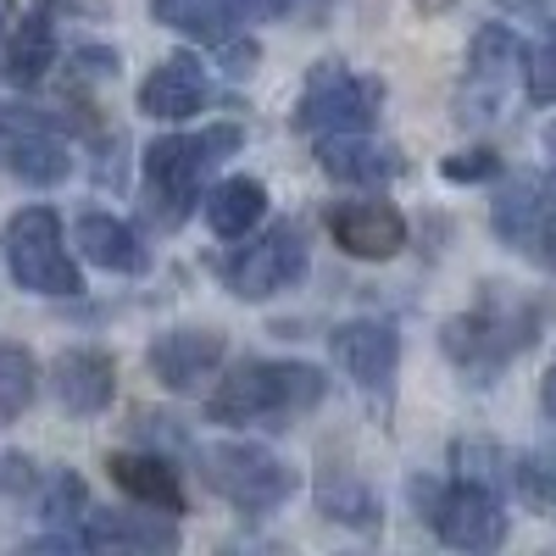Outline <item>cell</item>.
I'll return each mask as SVG.
<instances>
[{
  "label": "cell",
  "instance_id": "1",
  "mask_svg": "<svg viewBox=\"0 0 556 556\" xmlns=\"http://www.w3.org/2000/svg\"><path fill=\"white\" fill-rule=\"evenodd\" d=\"M329 395V374L312 362H273V356H251L235 362L217 379V390L206 395V424L223 429H285L290 417L312 412Z\"/></svg>",
  "mask_w": 556,
  "mask_h": 556
},
{
  "label": "cell",
  "instance_id": "2",
  "mask_svg": "<svg viewBox=\"0 0 556 556\" xmlns=\"http://www.w3.org/2000/svg\"><path fill=\"white\" fill-rule=\"evenodd\" d=\"M245 146L240 123H212L201 134H162L146 146V212L156 228H178L201 201L212 173Z\"/></svg>",
  "mask_w": 556,
  "mask_h": 556
},
{
  "label": "cell",
  "instance_id": "3",
  "mask_svg": "<svg viewBox=\"0 0 556 556\" xmlns=\"http://www.w3.org/2000/svg\"><path fill=\"white\" fill-rule=\"evenodd\" d=\"M534 340H540V306L513 295L506 285H479V301L440 329V351L473 384H495L501 367L523 356Z\"/></svg>",
  "mask_w": 556,
  "mask_h": 556
},
{
  "label": "cell",
  "instance_id": "4",
  "mask_svg": "<svg viewBox=\"0 0 556 556\" xmlns=\"http://www.w3.org/2000/svg\"><path fill=\"white\" fill-rule=\"evenodd\" d=\"M412 506L424 529L451 551H495L506 545V501L495 484L451 473V479H412Z\"/></svg>",
  "mask_w": 556,
  "mask_h": 556
},
{
  "label": "cell",
  "instance_id": "5",
  "mask_svg": "<svg viewBox=\"0 0 556 556\" xmlns=\"http://www.w3.org/2000/svg\"><path fill=\"white\" fill-rule=\"evenodd\" d=\"M201 479L217 501H228L245 518H267L278 513L295 490H301V468H290L285 456H273L267 445L251 440H217L201 451Z\"/></svg>",
  "mask_w": 556,
  "mask_h": 556
},
{
  "label": "cell",
  "instance_id": "6",
  "mask_svg": "<svg viewBox=\"0 0 556 556\" xmlns=\"http://www.w3.org/2000/svg\"><path fill=\"white\" fill-rule=\"evenodd\" d=\"M0 251H7V273L17 278V290L28 295H84V273L67 251L62 217L51 206H23L12 212L7 235H0Z\"/></svg>",
  "mask_w": 556,
  "mask_h": 556
},
{
  "label": "cell",
  "instance_id": "7",
  "mask_svg": "<svg viewBox=\"0 0 556 556\" xmlns=\"http://www.w3.org/2000/svg\"><path fill=\"white\" fill-rule=\"evenodd\" d=\"M384 112V78L351 73L345 62H317L301 84L295 101V128L323 139V134H374Z\"/></svg>",
  "mask_w": 556,
  "mask_h": 556
},
{
  "label": "cell",
  "instance_id": "8",
  "mask_svg": "<svg viewBox=\"0 0 556 556\" xmlns=\"http://www.w3.org/2000/svg\"><path fill=\"white\" fill-rule=\"evenodd\" d=\"M301 278H306V228L295 217L267 223L251 245H240L223 262V285L240 301H273L290 285H301Z\"/></svg>",
  "mask_w": 556,
  "mask_h": 556
},
{
  "label": "cell",
  "instance_id": "9",
  "mask_svg": "<svg viewBox=\"0 0 556 556\" xmlns=\"http://www.w3.org/2000/svg\"><path fill=\"white\" fill-rule=\"evenodd\" d=\"M490 228L506 251H518L540 273H556V184L513 178L490 201Z\"/></svg>",
  "mask_w": 556,
  "mask_h": 556
},
{
  "label": "cell",
  "instance_id": "10",
  "mask_svg": "<svg viewBox=\"0 0 556 556\" xmlns=\"http://www.w3.org/2000/svg\"><path fill=\"white\" fill-rule=\"evenodd\" d=\"M518 67H523L518 34L506 23H484L468 45V78H462V96H456V117L462 123H495Z\"/></svg>",
  "mask_w": 556,
  "mask_h": 556
},
{
  "label": "cell",
  "instance_id": "11",
  "mask_svg": "<svg viewBox=\"0 0 556 556\" xmlns=\"http://www.w3.org/2000/svg\"><path fill=\"white\" fill-rule=\"evenodd\" d=\"M329 351H334V362L345 367V379L362 395L384 401L395 390V367H401V334H395V323L351 317V323H340V329L329 334Z\"/></svg>",
  "mask_w": 556,
  "mask_h": 556
},
{
  "label": "cell",
  "instance_id": "12",
  "mask_svg": "<svg viewBox=\"0 0 556 556\" xmlns=\"http://www.w3.org/2000/svg\"><path fill=\"white\" fill-rule=\"evenodd\" d=\"M0 162H7L12 178L34 184V190H51L73 173V151L67 139L45 123V117H28L17 106H7V134H0Z\"/></svg>",
  "mask_w": 556,
  "mask_h": 556
},
{
  "label": "cell",
  "instance_id": "13",
  "mask_svg": "<svg viewBox=\"0 0 556 556\" xmlns=\"http://www.w3.org/2000/svg\"><path fill=\"white\" fill-rule=\"evenodd\" d=\"M78 540H84V551L162 556V551H178V523H173V513H162V506H146V501H139L134 513H123V506H106V513H84Z\"/></svg>",
  "mask_w": 556,
  "mask_h": 556
},
{
  "label": "cell",
  "instance_id": "14",
  "mask_svg": "<svg viewBox=\"0 0 556 556\" xmlns=\"http://www.w3.org/2000/svg\"><path fill=\"white\" fill-rule=\"evenodd\" d=\"M329 235L356 262H390L406 251V212L395 201H334L329 206Z\"/></svg>",
  "mask_w": 556,
  "mask_h": 556
},
{
  "label": "cell",
  "instance_id": "15",
  "mask_svg": "<svg viewBox=\"0 0 556 556\" xmlns=\"http://www.w3.org/2000/svg\"><path fill=\"white\" fill-rule=\"evenodd\" d=\"M223 356H228V334H223V329H167V334H156L151 351H146L156 384L173 390V395L201 390L217 367H223Z\"/></svg>",
  "mask_w": 556,
  "mask_h": 556
},
{
  "label": "cell",
  "instance_id": "16",
  "mask_svg": "<svg viewBox=\"0 0 556 556\" xmlns=\"http://www.w3.org/2000/svg\"><path fill=\"white\" fill-rule=\"evenodd\" d=\"M206 96H212V78H206L201 56L173 51L146 73V84H139V112L156 117V123H190L206 106Z\"/></svg>",
  "mask_w": 556,
  "mask_h": 556
},
{
  "label": "cell",
  "instance_id": "17",
  "mask_svg": "<svg viewBox=\"0 0 556 556\" xmlns=\"http://www.w3.org/2000/svg\"><path fill=\"white\" fill-rule=\"evenodd\" d=\"M317 167L334 184H351V190H384L390 178L406 173L395 146H379L374 134H323L317 139Z\"/></svg>",
  "mask_w": 556,
  "mask_h": 556
},
{
  "label": "cell",
  "instance_id": "18",
  "mask_svg": "<svg viewBox=\"0 0 556 556\" xmlns=\"http://www.w3.org/2000/svg\"><path fill=\"white\" fill-rule=\"evenodd\" d=\"M73 240H78V256L96 262L101 273H117V278H139L151 273V245L139 240V228L112 217V212H84L73 223Z\"/></svg>",
  "mask_w": 556,
  "mask_h": 556
},
{
  "label": "cell",
  "instance_id": "19",
  "mask_svg": "<svg viewBox=\"0 0 556 556\" xmlns=\"http://www.w3.org/2000/svg\"><path fill=\"white\" fill-rule=\"evenodd\" d=\"M51 390L73 417H101L117 401V367L106 351H62L51 362Z\"/></svg>",
  "mask_w": 556,
  "mask_h": 556
},
{
  "label": "cell",
  "instance_id": "20",
  "mask_svg": "<svg viewBox=\"0 0 556 556\" xmlns=\"http://www.w3.org/2000/svg\"><path fill=\"white\" fill-rule=\"evenodd\" d=\"M56 67V17L51 7H39L28 17H12L7 39H0V73L12 89H34L45 84V73Z\"/></svg>",
  "mask_w": 556,
  "mask_h": 556
},
{
  "label": "cell",
  "instance_id": "21",
  "mask_svg": "<svg viewBox=\"0 0 556 556\" xmlns=\"http://www.w3.org/2000/svg\"><path fill=\"white\" fill-rule=\"evenodd\" d=\"M106 473L112 484L128 495V501H146V506H162V513H190V501H184V484H178V468L156 451H112L106 456Z\"/></svg>",
  "mask_w": 556,
  "mask_h": 556
},
{
  "label": "cell",
  "instance_id": "22",
  "mask_svg": "<svg viewBox=\"0 0 556 556\" xmlns=\"http://www.w3.org/2000/svg\"><path fill=\"white\" fill-rule=\"evenodd\" d=\"M262 217H267V190L256 178H245V173H235V178H223V184L206 190V223H212V235L228 240V245L251 240Z\"/></svg>",
  "mask_w": 556,
  "mask_h": 556
},
{
  "label": "cell",
  "instance_id": "23",
  "mask_svg": "<svg viewBox=\"0 0 556 556\" xmlns=\"http://www.w3.org/2000/svg\"><path fill=\"white\" fill-rule=\"evenodd\" d=\"M317 513L329 523H345L356 534L379 529V495L367 490V479L356 468H323L317 473Z\"/></svg>",
  "mask_w": 556,
  "mask_h": 556
},
{
  "label": "cell",
  "instance_id": "24",
  "mask_svg": "<svg viewBox=\"0 0 556 556\" xmlns=\"http://www.w3.org/2000/svg\"><path fill=\"white\" fill-rule=\"evenodd\" d=\"M151 17L162 23V28H173V34H184V39H201V45H217L223 39H235V12L223 7V0H151Z\"/></svg>",
  "mask_w": 556,
  "mask_h": 556
},
{
  "label": "cell",
  "instance_id": "25",
  "mask_svg": "<svg viewBox=\"0 0 556 556\" xmlns=\"http://www.w3.org/2000/svg\"><path fill=\"white\" fill-rule=\"evenodd\" d=\"M84 513H89V490H84V479L73 468H51V473L39 479V518L51 523V529L78 534Z\"/></svg>",
  "mask_w": 556,
  "mask_h": 556
},
{
  "label": "cell",
  "instance_id": "26",
  "mask_svg": "<svg viewBox=\"0 0 556 556\" xmlns=\"http://www.w3.org/2000/svg\"><path fill=\"white\" fill-rule=\"evenodd\" d=\"M34 390H39V367L23 345H0V424H17V417L34 406Z\"/></svg>",
  "mask_w": 556,
  "mask_h": 556
},
{
  "label": "cell",
  "instance_id": "27",
  "mask_svg": "<svg viewBox=\"0 0 556 556\" xmlns=\"http://www.w3.org/2000/svg\"><path fill=\"white\" fill-rule=\"evenodd\" d=\"M506 484L523 501V513H540V518L556 513V462L551 456H513L506 462Z\"/></svg>",
  "mask_w": 556,
  "mask_h": 556
},
{
  "label": "cell",
  "instance_id": "28",
  "mask_svg": "<svg viewBox=\"0 0 556 556\" xmlns=\"http://www.w3.org/2000/svg\"><path fill=\"white\" fill-rule=\"evenodd\" d=\"M240 23H278V17H301V23H323L334 0H223Z\"/></svg>",
  "mask_w": 556,
  "mask_h": 556
},
{
  "label": "cell",
  "instance_id": "29",
  "mask_svg": "<svg viewBox=\"0 0 556 556\" xmlns=\"http://www.w3.org/2000/svg\"><path fill=\"white\" fill-rule=\"evenodd\" d=\"M523 89L534 106H556V23L545 28L534 51H523Z\"/></svg>",
  "mask_w": 556,
  "mask_h": 556
},
{
  "label": "cell",
  "instance_id": "30",
  "mask_svg": "<svg viewBox=\"0 0 556 556\" xmlns=\"http://www.w3.org/2000/svg\"><path fill=\"white\" fill-rule=\"evenodd\" d=\"M440 173H445L451 184H484V178H495V173H501V156H495L490 146H473V151L445 156V162H440Z\"/></svg>",
  "mask_w": 556,
  "mask_h": 556
},
{
  "label": "cell",
  "instance_id": "31",
  "mask_svg": "<svg viewBox=\"0 0 556 556\" xmlns=\"http://www.w3.org/2000/svg\"><path fill=\"white\" fill-rule=\"evenodd\" d=\"M39 462L34 456H23V451H7L0 456V495H34L39 490Z\"/></svg>",
  "mask_w": 556,
  "mask_h": 556
},
{
  "label": "cell",
  "instance_id": "32",
  "mask_svg": "<svg viewBox=\"0 0 556 556\" xmlns=\"http://www.w3.org/2000/svg\"><path fill=\"white\" fill-rule=\"evenodd\" d=\"M217 62H223L228 78H245V73H256V62H262V45L245 39V34H235V39L217 45Z\"/></svg>",
  "mask_w": 556,
  "mask_h": 556
},
{
  "label": "cell",
  "instance_id": "33",
  "mask_svg": "<svg viewBox=\"0 0 556 556\" xmlns=\"http://www.w3.org/2000/svg\"><path fill=\"white\" fill-rule=\"evenodd\" d=\"M501 12H506V17H518V23H540V28H551V23H556V0H501Z\"/></svg>",
  "mask_w": 556,
  "mask_h": 556
},
{
  "label": "cell",
  "instance_id": "34",
  "mask_svg": "<svg viewBox=\"0 0 556 556\" xmlns=\"http://www.w3.org/2000/svg\"><path fill=\"white\" fill-rule=\"evenodd\" d=\"M73 67L96 73V78H106V73L117 67V56H112V51H101V45H84V51H73Z\"/></svg>",
  "mask_w": 556,
  "mask_h": 556
},
{
  "label": "cell",
  "instance_id": "35",
  "mask_svg": "<svg viewBox=\"0 0 556 556\" xmlns=\"http://www.w3.org/2000/svg\"><path fill=\"white\" fill-rule=\"evenodd\" d=\"M540 412H545L551 424H556V362L545 367V379H540Z\"/></svg>",
  "mask_w": 556,
  "mask_h": 556
},
{
  "label": "cell",
  "instance_id": "36",
  "mask_svg": "<svg viewBox=\"0 0 556 556\" xmlns=\"http://www.w3.org/2000/svg\"><path fill=\"white\" fill-rule=\"evenodd\" d=\"M412 7H417V12H424V17H440V12H456V7H462V0H412Z\"/></svg>",
  "mask_w": 556,
  "mask_h": 556
},
{
  "label": "cell",
  "instance_id": "37",
  "mask_svg": "<svg viewBox=\"0 0 556 556\" xmlns=\"http://www.w3.org/2000/svg\"><path fill=\"white\" fill-rule=\"evenodd\" d=\"M545 156H551V167H556V123H545Z\"/></svg>",
  "mask_w": 556,
  "mask_h": 556
},
{
  "label": "cell",
  "instance_id": "38",
  "mask_svg": "<svg viewBox=\"0 0 556 556\" xmlns=\"http://www.w3.org/2000/svg\"><path fill=\"white\" fill-rule=\"evenodd\" d=\"M7 28H12V0H0V39H7Z\"/></svg>",
  "mask_w": 556,
  "mask_h": 556
},
{
  "label": "cell",
  "instance_id": "39",
  "mask_svg": "<svg viewBox=\"0 0 556 556\" xmlns=\"http://www.w3.org/2000/svg\"><path fill=\"white\" fill-rule=\"evenodd\" d=\"M0 134H7V106H0Z\"/></svg>",
  "mask_w": 556,
  "mask_h": 556
},
{
  "label": "cell",
  "instance_id": "40",
  "mask_svg": "<svg viewBox=\"0 0 556 556\" xmlns=\"http://www.w3.org/2000/svg\"><path fill=\"white\" fill-rule=\"evenodd\" d=\"M545 456H551V462H556V451H545Z\"/></svg>",
  "mask_w": 556,
  "mask_h": 556
}]
</instances>
